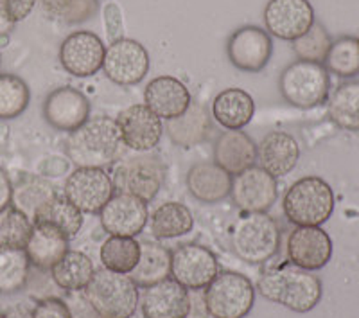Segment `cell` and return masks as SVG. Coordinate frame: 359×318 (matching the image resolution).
<instances>
[{"label": "cell", "mask_w": 359, "mask_h": 318, "mask_svg": "<svg viewBox=\"0 0 359 318\" xmlns=\"http://www.w3.org/2000/svg\"><path fill=\"white\" fill-rule=\"evenodd\" d=\"M24 250L31 265L40 270H50L69 252V239L54 230L33 225V232L29 236Z\"/></svg>", "instance_id": "obj_28"}, {"label": "cell", "mask_w": 359, "mask_h": 318, "mask_svg": "<svg viewBox=\"0 0 359 318\" xmlns=\"http://www.w3.org/2000/svg\"><path fill=\"white\" fill-rule=\"evenodd\" d=\"M101 225L110 236L135 237L146 229L149 221L147 204L137 196L118 192L101 208Z\"/></svg>", "instance_id": "obj_17"}, {"label": "cell", "mask_w": 359, "mask_h": 318, "mask_svg": "<svg viewBox=\"0 0 359 318\" xmlns=\"http://www.w3.org/2000/svg\"><path fill=\"white\" fill-rule=\"evenodd\" d=\"M31 90L17 74H0V121L17 119L27 110Z\"/></svg>", "instance_id": "obj_36"}, {"label": "cell", "mask_w": 359, "mask_h": 318, "mask_svg": "<svg viewBox=\"0 0 359 318\" xmlns=\"http://www.w3.org/2000/svg\"><path fill=\"white\" fill-rule=\"evenodd\" d=\"M314 24L309 0H269L264 8V25L269 37L294 41Z\"/></svg>", "instance_id": "obj_13"}, {"label": "cell", "mask_w": 359, "mask_h": 318, "mask_svg": "<svg viewBox=\"0 0 359 318\" xmlns=\"http://www.w3.org/2000/svg\"><path fill=\"white\" fill-rule=\"evenodd\" d=\"M217 274V259L207 246L182 245L171 252V275L185 290H203Z\"/></svg>", "instance_id": "obj_12"}, {"label": "cell", "mask_w": 359, "mask_h": 318, "mask_svg": "<svg viewBox=\"0 0 359 318\" xmlns=\"http://www.w3.org/2000/svg\"><path fill=\"white\" fill-rule=\"evenodd\" d=\"M327 114L341 130L359 131V81L339 85L329 98Z\"/></svg>", "instance_id": "obj_32"}, {"label": "cell", "mask_w": 359, "mask_h": 318, "mask_svg": "<svg viewBox=\"0 0 359 318\" xmlns=\"http://www.w3.org/2000/svg\"><path fill=\"white\" fill-rule=\"evenodd\" d=\"M298 159L300 146L293 135L286 131H269L257 144L259 168L264 169L273 178L290 175L297 168Z\"/></svg>", "instance_id": "obj_22"}, {"label": "cell", "mask_w": 359, "mask_h": 318, "mask_svg": "<svg viewBox=\"0 0 359 318\" xmlns=\"http://www.w3.org/2000/svg\"><path fill=\"white\" fill-rule=\"evenodd\" d=\"M282 211L297 227H320L332 216L334 192L320 176H304L287 189Z\"/></svg>", "instance_id": "obj_3"}, {"label": "cell", "mask_w": 359, "mask_h": 318, "mask_svg": "<svg viewBox=\"0 0 359 318\" xmlns=\"http://www.w3.org/2000/svg\"><path fill=\"white\" fill-rule=\"evenodd\" d=\"M83 293L102 318H131L139 307V286L107 268L95 272Z\"/></svg>", "instance_id": "obj_5"}, {"label": "cell", "mask_w": 359, "mask_h": 318, "mask_svg": "<svg viewBox=\"0 0 359 318\" xmlns=\"http://www.w3.org/2000/svg\"><path fill=\"white\" fill-rule=\"evenodd\" d=\"M53 281L65 291H83L95 274L94 263L79 250H69L50 268Z\"/></svg>", "instance_id": "obj_30"}, {"label": "cell", "mask_w": 359, "mask_h": 318, "mask_svg": "<svg viewBox=\"0 0 359 318\" xmlns=\"http://www.w3.org/2000/svg\"><path fill=\"white\" fill-rule=\"evenodd\" d=\"M67 304L70 307V314L72 318H102L97 311L92 307L88 300H86L83 291H70Z\"/></svg>", "instance_id": "obj_43"}, {"label": "cell", "mask_w": 359, "mask_h": 318, "mask_svg": "<svg viewBox=\"0 0 359 318\" xmlns=\"http://www.w3.org/2000/svg\"><path fill=\"white\" fill-rule=\"evenodd\" d=\"M29 257L24 249L0 246V293L13 295L24 290L29 279Z\"/></svg>", "instance_id": "obj_34"}, {"label": "cell", "mask_w": 359, "mask_h": 318, "mask_svg": "<svg viewBox=\"0 0 359 318\" xmlns=\"http://www.w3.org/2000/svg\"><path fill=\"white\" fill-rule=\"evenodd\" d=\"M169 139L180 147H194L205 143L212 131V117L200 102H191L187 110L180 117L171 119L163 126Z\"/></svg>", "instance_id": "obj_25"}, {"label": "cell", "mask_w": 359, "mask_h": 318, "mask_svg": "<svg viewBox=\"0 0 359 318\" xmlns=\"http://www.w3.org/2000/svg\"><path fill=\"white\" fill-rule=\"evenodd\" d=\"M171 275V252L156 243H140V257L133 272L131 281L139 288H149L165 281Z\"/></svg>", "instance_id": "obj_29"}, {"label": "cell", "mask_w": 359, "mask_h": 318, "mask_svg": "<svg viewBox=\"0 0 359 318\" xmlns=\"http://www.w3.org/2000/svg\"><path fill=\"white\" fill-rule=\"evenodd\" d=\"M123 146L117 121L99 115L69 135L65 151L78 168H107L117 160Z\"/></svg>", "instance_id": "obj_1"}, {"label": "cell", "mask_w": 359, "mask_h": 318, "mask_svg": "<svg viewBox=\"0 0 359 318\" xmlns=\"http://www.w3.org/2000/svg\"><path fill=\"white\" fill-rule=\"evenodd\" d=\"M257 290L264 298L294 313H307L322 298L320 279L307 270L294 266L293 263L262 272Z\"/></svg>", "instance_id": "obj_2"}, {"label": "cell", "mask_w": 359, "mask_h": 318, "mask_svg": "<svg viewBox=\"0 0 359 318\" xmlns=\"http://www.w3.org/2000/svg\"><path fill=\"white\" fill-rule=\"evenodd\" d=\"M107 47L90 31H76L60 47V63L74 78H90L102 69Z\"/></svg>", "instance_id": "obj_14"}, {"label": "cell", "mask_w": 359, "mask_h": 318, "mask_svg": "<svg viewBox=\"0 0 359 318\" xmlns=\"http://www.w3.org/2000/svg\"><path fill=\"white\" fill-rule=\"evenodd\" d=\"M191 102L192 98L187 86L172 76H158L147 83L144 90V105L165 121L180 117Z\"/></svg>", "instance_id": "obj_20"}, {"label": "cell", "mask_w": 359, "mask_h": 318, "mask_svg": "<svg viewBox=\"0 0 359 318\" xmlns=\"http://www.w3.org/2000/svg\"><path fill=\"white\" fill-rule=\"evenodd\" d=\"M33 225L54 230L65 239H74L83 227V212L74 207L65 196H54L45 201L33 216Z\"/></svg>", "instance_id": "obj_27"}, {"label": "cell", "mask_w": 359, "mask_h": 318, "mask_svg": "<svg viewBox=\"0 0 359 318\" xmlns=\"http://www.w3.org/2000/svg\"><path fill=\"white\" fill-rule=\"evenodd\" d=\"M117 121L121 139L126 147L139 153L153 151L163 135L162 119L146 105H131L118 114Z\"/></svg>", "instance_id": "obj_16"}, {"label": "cell", "mask_w": 359, "mask_h": 318, "mask_svg": "<svg viewBox=\"0 0 359 318\" xmlns=\"http://www.w3.org/2000/svg\"><path fill=\"white\" fill-rule=\"evenodd\" d=\"M4 318H33V310L27 306H15L6 313Z\"/></svg>", "instance_id": "obj_45"}, {"label": "cell", "mask_w": 359, "mask_h": 318, "mask_svg": "<svg viewBox=\"0 0 359 318\" xmlns=\"http://www.w3.org/2000/svg\"><path fill=\"white\" fill-rule=\"evenodd\" d=\"M323 63L327 72L336 74L338 78H355L359 74V40L343 37L332 41Z\"/></svg>", "instance_id": "obj_37"}, {"label": "cell", "mask_w": 359, "mask_h": 318, "mask_svg": "<svg viewBox=\"0 0 359 318\" xmlns=\"http://www.w3.org/2000/svg\"><path fill=\"white\" fill-rule=\"evenodd\" d=\"M332 241L320 227H297L287 237V257L307 272L322 270L331 261Z\"/></svg>", "instance_id": "obj_19"}, {"label": "cell", "mask_w": 359, "mask_h": 318, "mask_svg": "<svg viewBox=\"0 0 359 318\" xmlns=\"http://www.w3.org/2000/svg\"><path fill=\"white\" fill-rule=\"evenodd\" d=\"M331 37L325 31L322 24L314 22L313 27L302 34L300 38L293 41V49L297 53L298 60L313 63H323L327 58V53L331 49Z\"/></svg>", "instance_id": "obj_39"}, {"label": "cell", "mask_w": 359, "mask_h": 318, "mask_svg": "<svg viewBox=\"0 0 359 318\" xmlns=\"http://www.w3.org/2000/svg\"><path fill=\"white\" fill-rule=\"evenodd\" d=\"M33 318H72L70 307L62 298H45L33 310Z\"/></svg>", "instance_id": "obj_42"}, {"label": "cell", "mask_w": 359, "mask_h": 318, "mask_svg": "<svg viewBox=\"0 0 359 318\" xmlns=\"http://www.w3.org/2000/svg\"><path fill=\"white\" fill-rule=\"evenodd\" d=\"M187 189L201 204H219L232 189V175L219 168L214 160L194 164L187 173Z\"/></svg>", "instance_id": "obj_24"}, {"label": "cell", "mask_w": 359, "mask_h": 318, "mask_svg": "<svg viewBox=\"0 0 359 318\" xmlns=\"http://www.w3.org/2000/svg\"><path fill=\"white\" fill-rule=\"evenodd\" d=\"M273 53V40L257 25H245L233 31L226 41V56L236 69L257 74L266 69Z\"/></svg>", "instance_id": "obj_11"}, {"label": "cell", "mask_w": 359, "mask_h": 318, "mask_svg": "<svg viewBox=\"0 0 359 318\" xmlns=\"http://www.w3.org/2000/svg\"><path fill=\"white\" fill-rule=\"evenodd\" d=\"M97 0H65L60 20L65 24H83L97 13Z\"/></svg>", "instance_id": "obj_40"}, {"label": "cell", "mask_w": 359, "mask_h": 318, "mask_svg": "<svg viewBox=\"0 0 359 318\" xmlns=\"http://www.w3.org/2000/svg\"><path fill=\"white\" fill-rule=\"evenodd\" d=\"M163 178H165V166L158 157L153 155L126 159L118 164L111 176L115 191L137 196L146 204L158 194L163 185Z\"/></svg>", "instance_id": "obj_8"}, {"label": "cell", "mask_w": 359, "mask_h": 318, "mask_svg": "<svg viewBox=\"0 0 359 318\" xmlns=\"http://www.w3.org/2000/svg\"><path fill=\"white\" fill-rule=\"evenodd\" d=\"M255 115V101L243 88H224L212 101V119L224 130H243Z\"/></svg>", "instance_id": "obj_26"}, {"label": "cell", "mask_w": 359, "mask_h": 318, "mask_svg": "<svg viewBox=\"0 0 359 318\" xmlns=\"http://www.w3.org/2000/svg\"><path fill=\"white\" fill-rule=\"evenodd\" d=\"M194 227V216L187 205L180 201H165L149 216V229L158 239H172L189 234Z\"/></svg>", "instance_id": "obj_31"}, {"label": "cell", "mask_w": 359, "mask_h": 318, "mask_svg": "<svg viewBox=\"0 0 359 318\" xmlns=\"http://www.w3.org/2000/svg\"><path fill=\"white\" fill-rule=\"evenodd\" d=\"M280 246V230L277 221L266 212H246L233 225L232 249L241 261L248 265H264L271 261Z\"/></svg>", "instance_id": "obj_4"}, {"label": "cell", "mask_w": 359, "mask_h": 318, "mask_svg": "<svg viewBox=\"0 0 359 318\" xmlns=\"http://www.w3.org/2000/svg\"><path fill=\"white\" fill-rule=\"evenodd\" d=\"M33 232V221L24 212L9 205L0 212V246L24 249Z\"/></svg>", "instance_id": "obj_38"}, {"label": "cell", "mask_w": 359, "mask_h": 318, "mask_svg": "<svg viewBox=\"0 0 359 318\" xmlns=\"http://www.w3.org/2000/svg\"><path fill=\"white\" fill-rule=\"evenodd\" d=\"M54 196H56V191L49 182L38 178V176H24L17 185H13L11 205L24 212L25 216L33 221L38 208Z\"/></svg>", "instance_id": "obj_35"}, {"label": "cell", "mask_w": 359, "mask_h": 318, "mask_svg": "<svg viewBox=\"0 0 359 318\" xmlns=\"http://www.w3.org/2000/svg\"><path fill=\"white\" fill-rule=\"evenodd\" d=\"M277 178L266 173L259 166L245 169L232 176L230 198L245 212H266L277 201Z\"/></svg>", "instance_id": "obj_15"}, {"label": "cell", "mask_w": 359, "mask_h": 318, "mask_svg": "<svg viewBox=\"0 0 359 318\" xmlns=\"http://www.w3.org/2000/svg\"><path fill=\"white\" fill-rule=\"evenodd\" d=\"M278 88L290 105L307 110L327 102L331 78L323 63L297 60L282 70Z\"/></svg>", "instance_id": "obj_6"}, {"label": "cell", "mask_w": 359, "mask_h": 318, "mask_svg": "<svg viewBox=\"0 0 359 318\" xmlns=\"http://www.w3.org/2000/svg\"><path fill=\"white\" fill-rule=\"evenodd\" d=\"M0 63H2V56H0Z\"/></svg>", "instance_id": "obj_47"}, {"label": "cell", "mask_w": 359, "mask_h": 318, "mask_svg": "<svg viewBox=\"0 0 359 318\" xmlns=\"http://www.w3.org/2000/svg\"><path fill=\"white\" fill-rule=\"evenodd\" d=\"M43 117L54 130L72 133L90 119V102L78 88L60 86L45 99Z\"/></svg>", "instance_id": "obj_18"}, {"label": "cell", "mask_w": 359, "mask_h": 318, "mask_svg": "<svg viewBox=\"0 0 359 318\" xmlns=\"http://www.w3.org/2000/svg\"><path fill=\"white\" fill-rule=\"evenodd\" d=\"M255 304V288L248 277L223 272L205 288V307L212 318H245Z\"/></svg>", "instance_id": "obj_7"}, {"label": "cell", "mask_w": 359, "mask_h": 318, "mask_svg": "<svg viewBox=\"0 0 359 318\" xmlns=\"http://www.w3.org/2000/svg\"><path fill=\"white\" fill-rule=\"evenodd\" d=\"M115 194L111 176L102 168H78L69 175L63 196L83 214H95Z\"/></svg>", "instance_id": "obj_9"}, {"label": "cell", "mask_w": 359, "mask_h": 318, "mask_svg": "<svg viewBox=\"0 0 359 318\" xmlns=\"http://www.w3.org/2000/svg\"><path fill=\"white\" fill-rule=\"evenodd\" d=\"M101 263L110 272L130 275L139 263L140 243L135 237L110 236L101 246Z\"/></svg>", "instance_id": "obj_33"}, {"label": "cell", "mask_w": 359, "mask_h": 318, "mask_svg": "<svg viewBox=\"0 0 359 318\" xmlns=\"http://www.w3.org/2000/svg\"><path fill=\"white\" fill-rule=\"evenodd\" d=\"M13 198V184L9 176L0 169V212L11 205Z\"/></svg>", "instance_id": "obj_44"}, {"label": "cell", "mask_w": 359, "mask_h": 318, "mask_svg": "<svg viewBox=\"0 0 359 318\" xmlns=\"http://www.w3.org/2000/svg\"><path fill=\"white\" fill-rule=\"evenodd\" d=\"M140 307L144 318H187L191 298L184 286L175 279H165L146 288Z\"/></svg>", "instance_id": "obj_21"}, {"label": "cell", "mask_w": 359, "mask_h": 318, "mask_svg": "<svg viewBox=\"0 0 359 318\" xmlns=\"http://www.w3.org/2000/svg\"><path fill=\"white\" fill-rule=\"evenodd\" d=\"M11 31H13V24L6 20V18L2 17V13H0V37H6V34H9Z\"/></svg>", "instance_id": "obj_46"}, {"label": "cell", "mask_w": 359, "mask_h": 318, "mask_svg": "<svg viewBox=\"0 0 359 318\" xmlns=\"http://www.w3.org/2000/svg\"><path fill=\"white\" fill-rule=\"evenodd\" d=\"M102 70L115 85L133 86L146 78L149 70V54L137 40L118 38L107 47Z\"/></svg>", "instance_id": "obj_10"}, {"label": "cell", "mask_w": 359, "mask_h": 318, "mask_svg": "<svg viewBox=\"0 0 359 318\" xmlns=\"http://www.w3.org/2000/svg\"><path fill=\"white\" fill-rule=\"evenodd\" d=\"M34 6L36 0H0V13L6 20L15 25L25 20L33 13Z\"/></svg>", "instance_id": "obj_41"}, {"label": "cell", "mask_w": 359, "mask_h": 318, "mask_svg": "<svg viewBox=\"0 0 359 318\" xmlns=\"http://www.w3.org/2000/svg\"><path fill=\"white\" fill-rule=\"evenodd\" d=\"M257 144L241 130L223 131L214 143V162L229 175L236 176L255 166Z\"/></svg>", "instance_id": "obj_23"}]
</instances>
